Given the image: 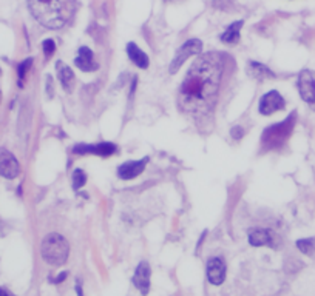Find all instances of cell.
<instances>
[{"instance_id": "ba28073f", "label": "cell", "mask_w": 315, "mask_h": 296, "mask_svg": "<svg viewBox=\"0 0 315 296\" xmlns=\"http://www.w3.org/2000/svg\"><path fill=\"white\" fill-rule=\"evenodd\" d=\"M0 174L7 179H14L20 174V165L16 156L5 148H0Z\"/></svg>"}, {"instance_id": "8fae6325", "label": "cell", "mask_w": 315, "mask_h": 296, "mask_svg": "<svg viewBox=\"0 0 315 296\" xmlns=\"http://www.w3.org/2000/svg\"><path fill=\"white\" fill-rule=\"evenodd\" d=\"M150 276H151L150 265H148V262L142 261L133 275V284L144 296L148 294V291H150Z\"/></svg>"}, {"instance_id": "ac0fdd59", "label": "cell", "mask_w": 315, "mask_h": 296, "mask_svg": "<svg viewBox=\"0 0 315 296\" xmlns=\"http://www.w3.org/2000/svg\"><path fill=\"white\" fill-rule=\"evenodd\" d=\"M56 68H58V74H59V80H61L62 88H64L65 91L70 93V91L73 90V87H74V80H76L73 70H71L68 65H65L64 62H58Z\"/></svg>"}, {"instance_id": "d6986e66", "label": "cell", "mask_w": 315, "mask_h": 296, "mask_svg": "<svg viewBox=\"0 0 315 296\" xmlns=\"http://www.w3.org/2000/svg\"><path fill=\"white\" fill-rule=\"evenodd\" d=\"M297 249L304 253L306 256H313L315 255V238H304L297 241Z\"/></svg>"}, {"instance_id": "6da1fadb", "label": "cell", "mask_w": 315, "mask_h": 296, "mask_svg": "<svg viewBox=\"0 0 315 296\" xmlns=\"http://www.w3.org/2000/svg\"><path fill=\"white\" fill-rule=\"evenodd\" d=\"M223 71L224 61L221 54H201L181 82L178 94L179 110L198 121L212 113L220 93Z\"/></svg>"}, {"instance_id": "4316f807", "label": "cell", "mask_w": 315, "mask_h": 296, "mask_svg": "<svg viewBox=\"0 0 315 296\" xmlns=\"http://www.w3.org/2000/svg\"><path fill=\"white\" fill-rule=\"evenodd\" d=\"M167 2H175V0H167Z\"/></svg>"}, {"instance_id": "2e32d148", "label": "cell", "mask_w": 315, "mask_h": 296, "mask_svg": "<svg viewBox=\"0 0 315 296\" xmlns=\"http://www.w3.org/2000/svg\"><path fill=\"white\" fill-rule=\"evenodd\" d=\"M244 22L243 20H237L233 23H230L226 31L221 34V42L226 43V45H237L241 39V28H243Z\"/></svg>"}, {"instance_id": "7a4b0ae2", "label": "cell", "mask_w": 315, "mask_h": 296, "mask_svg": "<svg viewBox=\"0 0 315 296\" xmlns=\"http://www.w3.org/2000/svg\"><path fill=\"white\" fill-rule=\"evenodd\" d=\"M33 17L49 30L62 28L67 22V11L64 0H28Z\"/></svg>"}, {"instance_id": "8992f818", "label": "cell", "mask_w": 315, "mask_h": 296, "mask_svg": "<svg viewBox=\"0 0 315 296\" xmlns=\"http://www.w3.org/2000/svg\"><path fill=\"white\" fill-rule=\"evenodd\" d=\"M297 87L301 99L315 111V74L309 70H303L298 74Z\"/></svg>"}, {"instance_id": "484cf974", "label": "cell", "mask_w": 315, "mask_h": 296, "mask_svg": "<svg viewBox=\"0 0 315 296\" xmlns=\"http://www.w3.org/2000/svg\"><path fill=\"white\" fill-rule=\"evenodd\" d=\"M76 290H77V294H79V296H84V294H82V290H81V284H79V282H77V285H76Z\"/></svg>"}, {"instance_id": "9a60e30c", "label": "cell", "mask_w": 315, "mask_h": 296, "mask_svg": "<svg viewBox=\"0 0 315 296\" xmlns=\"http://www.w3.org/2000/svg\"><path fill=\"white\" fill-rule=\"evenodd\" d=\"M127 54H128V57H130V61H132L138 68H142V70L148 68V64H150L148 56H147L136 43H133V42L127 43Z\"/></svg>"}, {"instance_id": "52a82bcc", "label": "cell", "mask_w": 315, "mask_h": 296, "mask_svg": "<svg viewBox=\"0 0 315 296\" xmlns=\"http://www.w3.org/2000/svg\"><path fill=\"white\" fill-rule=\"evenodd\" d=\"M286 106V102H284V97L277 91V90H272L269 93H266L259 99V105H258V111L262 114V116H271L277 111H281L284 110Z\"/></svg>"}, {"instance_id": "7c38bea8", "label": "cell", "mask_w": 315, "mask_h": 296, "mask_svg": "<svg viewBox=\"0 0 315 296\" xmlns=\"http://www.w3.org/2000/svg\"><path fill=\"white\" fill-rule=\"evenodd\" d=\"M74 64L79 70L85 71V73H91L96 71L99 68L97 62L94 61V54L88 46H81L77 51V56L74 59Z\"/></svg>"}, {"instance_id": "4fadbf2b", "label": "cell", "mask_w": 315, "mask_h": 296, "mask_svg": "<svg viewBox=\"0 0 315 296\" xmlns=\"http://www.w3.org/2000/svg\"><path fill=\"white\" fill-rule=\"evenodd\" d=\"M147 162H148V157L141 159V160H128V162L122 164L118 168V176L121 177V179H124V181H130V179L139 176L144 171Z\"/></svg>"}, {"instance_id": "e0dca14e", "label": "cell", "mask_w": 315, "mask_h": 296, "mask_svg": "<svg viewBox=\"0 0 315 296\" xmlns=\"http://www.w3.org/2000/svg\"><path fill=\"white\" fill-rule=\"evenodd\" d=\"M247 74L256 80H265V79H274L275 73L269 70L265 64L259 62H249L247 65Z\"/></svg>"}, {"instance_id": "277c9868", "label": "cell", "mask_w": 315, "mask_h": 296, "mask_svg": "<svg viewBox=\"0 0 315 296\" xmlns=\"http://www.w3.org/2000/svg\"><path fill=\"white\" fill-rule=\"evenodd\" d=\"M40 255L45 262L49 265H62L67 262L70 255V246L68 241L62 234L51 233L45 236L42 246H40Z\"/></svg>"}, {"instance_id": "cb8c5ba5", "label": "cell", "mask_w": 315, "mask_h": 296, "mask_svg": "<svg viewBox=\"0 0 315 296\" xmlns=\"http://www.w3.org/2000/svg\"><path fill=\"white\" fill-rule=\"evenodd\" d=\"M230 134H232V138H235V139H241V138H243V130H241L240 127H233V128L230 130Z\"/></svg>"}, {"instance_id": "5b68a950", "label": "cell", "mask_w": 315, "mask_h": 296, "mask_svg": "<svg viewBox=\"0 0 315 296\" xmlns=\"http://www.w3.org/2000/svg\"><path fill=\"white\" fill-rule=\"evenodd\" d=\"M201 51H202V42H201L199 39H189L182 46L178 48V51H176V54H175V57H173V61H172V64H170L169 71H170L172 74H175V73L182 67V64L187 61L189 57L196 56V54H199Z\"/></svg>"}, {"instance_id": "44dd1931", "label": "cell", "mask_w": 315, "mask_h": 296, "mask_svg": "<svg viewBox=\"0 0 315 296\" xmlns=\"http://www.w3.org/2000/svg\"><path fill=\"white\" fill-rule=\"evenodd\" d=\"M31 64H33V59H27V61H23L20 65H19V68H17V74H19V84L22 85V82H23V79H25V76H27V73H28V70L31 68Z\"/></svg>"}, {"instance_id": "3957f363", "label": "cell", "mask_w": 315, "mask_h": 296, "mask_svg": "<svg viewBox=\"0 0 315 296\" xmlns=\"http://www.w3.org/2000/svg\"><path fill=\"white\" fill-rule=\"evenodd\" d=\"M295 122H297V114L291 113L284 121L268 127L265 131H262L261 147L265 150H278V148H281L286 144V141L289 139V136L292 134Z\"/></svg>"}, {"instance_id": "d4e9b609", "label": "cell", "mask_w": 315, "mask_h": 296, "mask_svg": "<svg viewBox=\"0 0 315 296\" xmlns=\"http://www.w3.org/2000/svg\"><path fill=\"white\" fill-rule=\"evenodd\" d=\"M0 296H14V294H13V293H10L8 290H5V288L0 287Z\"/></svg>"}, {"instance_id": "5bb4252c", "label": "cell", "mask_w": 315, "mask_h": 296, "mask_svg": "<svg viewBox=\"0 0 315 296\" xmlns=\"http://www.w3.org/2000/svg\"><path fill=\"white\" fill-rule=\"evenodd\" d=\"M275 236L272 234V231L269 230H262V228H256L252 230L249 233V244L252 247H261V246H272Z\"/></svg>"}, {"instance_id": "603a6c76", "label": "cell", "mask_w": 315, "mask_h": 296, "mask_svg": "<svg viewBox=\"0 0 315 296\" xmlns=\"http://www.w3.org/2000/svg\"><path fill=\"white\" fill-rule=\"evenodd\" d=\"M232 4H233V0H214V7L218 10H223V11L230 10Z\"/></svg>"}, {"instance_id": "30bf717a", "label": "cell", "mask_w": 315, "mask_h": 296, "mask_svg": "<svg viewBox=\"0 0 315 296\" xmlns=\"http://www.w3.org/2000/svg\"><path fill=\"white\" fill-rule=\"evenodd\" d=\"M116 145L112 142H100L96 145H76L73 148V153L76 154H97L102 157H107L112 156L116 151Z\"/></svg>"}, {"instance_id": "7402d4cb", "label": "cell", "mask_w": 315, "mask_h": 296, "mask_svg": "<svg viewBox=\"0 0 315 296\" xmlns=\"http://www.w3.org/2000/svg\"><path fill=\"white\" fill-rule=\"evenodd\" d=\"M42 49H43L45 57L49 59L52 54H55V51H56V43H55V40H52V39H46V40H43V43H42Z\"/></svg>"}, {"instance_id": "9c48e42d", "label": "cell", "mask_w": 315, "mask_h": 296, "mask_svg": "<svg viewBox=\"0 0 315 296\" xmlns=\"http://www.w3.org/2000/svg\"><path fill=\"white\" fill-rule=\"evenodd\" d=\"M207 279L212 285H221L226 279V264L221 258H210L207 261Z\"/></svg>"}, {"instance_id": "ffe728a7", "label": "cell", "mask_w": 315, "mask_h": 296, "mask_svg": "<svg viewBox=\"0 0 315 296\" xmlns=\"http://www.w3.org/2000/svg\"><path fill=\"white\" fill-rule=\"evenodd\" d=\"M85 182H87V174H85V171L81 170V168H76V170L73 171V189H74V190H79V189H82V187L85 185Z\"/></svg>"}]
</instances>
